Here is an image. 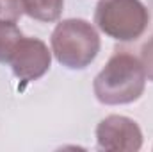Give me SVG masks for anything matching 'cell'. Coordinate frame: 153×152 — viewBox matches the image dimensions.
<instances>
[{
  "mask_svg": "<svg viewBox=\"0 0 153 152\" xmlns=\"http://www.w3.org/2000/svg\"><path fill=\"white\" fill-rule=\"evenodd\" d=\"M146 86V74L132 54L121 52L109 59L105 68L96 75L93 90L96 99L107 106L130 104L141 99Z\"/></svg>",
  "mask_w": 153,
  "mask_h": 152,
  "instance_id": "obj_1",
  "label": "cell"
},
{
  "mask_svg": "<svg viewBox=\"0 0 153 152\" xmlns=\"http://www.w3.org/2000/svg\"><path fill=\"white\" fill-rule=\"evenodd\" d=\"M100 45L96 29L82 18L62 20L52 32V52L70 70L87 68L96 59Z\"/></svg>",
  "mask_w": 153,
  "mask_h": 152,
  "instance_id": "obj_2",
  "label": "cell"
},
{
  "mask_svg": "<svg viewBox=\"0 0 153 152\" xmlns=\"http://www.w3.org/2000/svg\"><path fill=\"white\" fill-rule=\"evenodd\" d=\"M94 23L102 32L117 41L141 38L150 23V13L141 0H100Z\"/></svg>",
  "mask_w": 153,
  "mask_h": 152,
  "instance_id": "obj_3",
  "label": "cell"
},
{
  "mask_svg": "<svg viewBox=\"0 0 153 152\" xmlns=\"http://www.w3.org/2000/svg\"><path fill=\"white\" fill-rule=\"evenodd\" d=\"M96 143L100 150L137 152L143 147V132L137 122L128 116L111 114L96 127Z\"/></svg>",
  "mask_w": 153,
  "mask_h": 152,
  "instance_id": "obj_4",
  "label": "cell"
},
{
  "mask_svg": "<svg viewBox=\"0 0 153 152\" xmlns=\"http://www.w3.org/2000/svg\"><path fill=\"white\" fill-rule=\"evenodd\" d=\"M9 65L13 74L22 82H32L43 77L52 65V54L45 41L38 38H23L18 41Z\"/></svg>",
  "mask_w": 153,
  "mask_h": 152,
  "instance_id": "obj_5",
  "label": "cell"
},
{
  "mask_svg": "<svg viewBox=\"0 0 153 152\" xmlns=\"http://www.w3.org/2000/svg\"><path fill=\"white\" fill-rule=\"evenodd\" d=\"M64 7V0H25V13L39 22L59 20Z\"/></svg>",
  "mask_w": 153,
  "mask_h": 152,
  "instance_id": "obj_6",
  "label": "cell"
},
{
  "mask_svg": "<svg viewBox=\"0 0 153 152\" xmlns=\"http://www.w3.org/2000/svg\"><path fill=\"white\" fill-rule=\"evenodd\" d=\"M23 38L20 27L16 22L11 20H0V63H7L18 45V41Z\"/></svg>",
  "mask_w": 153,
  "mask_h": 152,
  "instance_id": "obj_7",
  "label": "cell"
},
{
  "mask_svg": "<svg viewBox=\"0 0 153 152\" xmlns=\"http://www.w3.org/2000/svg\"><path fill=\"white\" fill-rule=\"evenodd\" d=\"M25 13V0H0V20L18 22Z\"/></svg>",
  "mask_w": 153,
  "mask_h": 152,
  "instance_id": "obj_8",
  "label": "cell"
},
{
  "mask_svg": "<svg viewBox=\"0 0 153 152\" xmlns=\"http://www.w3.org/2000/svg\"><path fill=\"white\" fill-rule=\"evenodd\" d=\"M141 65L144 68L146 77L150 81H153V36L141 48Z\"/></svg>",
  "mask_w": 153,
  "mask_h": 152,
  "instance_id": "obj_9",
  "label": "cell"
}]
</instances>
